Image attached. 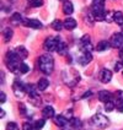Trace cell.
<instances>
[{"mask_svg":"<svg viewBox=\"0 0 123 130\" xmlns=\"http://www.w3.org/2000/svg\"><path fill=\"white\" fill-rule=\"evenodd\" d=\"M38 68L43 74H47V75L52 74L53 69H54V60L52 58V55L49 54L41 55L38 59Z\"/></svg>","mask_w":123,"mask_h":130,"instance_id":"obj_1","label":"cell"},{"mask_svg":"<svg viewBox=\"0 0 123 130\" xmlns=\"http://www.w3.org/2000/svg\"><path fill=\"white\" fill-rule=\"evenodd\" d=\"M5 61H6V65L10 71L15 72V74L20 72V58L17 57L16 52L12 51L7 52L6 57H5Z\"/></svg>","mask_w":123,"mask_h":130,"instance_id":"obj_2","label":"cell"},{"mask_svg":"<svg viewBox=\"0 0 123 130\" xmlns=\"http://www.w3.org/2000/svg\"><path fill=\"white\" fill-rule=\"evenodd\" d=\"M91 122H92V124H94L97 129H105V128L108 126V124H110L107 117L103 116V114H100V113L95 114V116L92 117V119H91Z\"/></svg>","mask_w":123,"mask_h":130,"instance_id":"obj_3","label":"cell"},{"mask_svg":"<svg viewBox=\"0 0 123 130\" xmlns=\"http://www.w3.org/2000/svg\"><path fill=\"white\" fill-rule=\"evenodd\" d=\"M59 42H60V38L59 37H51V38H47L44 41V49L48 52H54L57 51V47H58Z\"/></svg>","mask_w":123,"mask_h":130,"instance_id":"obj_4","label":"cell"},{"mask_svg":"<svg viewBox=\"0 0 123 130\" xmlns=\"http://www.w3.org/2000/svg\"><path fill=\"white\" fill-rule=\"evenodd\" d=\"M12 90L16 97H22L26 93V85H23V82L20 80H15L14 85H12Z\"/></svg>","mask_w":123,"mask_h":130,"instance_id":"obj_5","label":"cell"},{"mask_svg":"<svg viewBox=\"0 0 123 130\" xmlns=\"http://www.w3.org/2000/svg\"><path fill=\"white\" fill-rule=\"evenodd\" d=\"M111 47L113 48H122L123 47V36L122 33H115L113 36L111 37Z\"/></svg>","mask_w":123,"mask_h":130,"instance_id":"obj_6","label":"cell"},{"mask_svg":"<svg viewBox=\"0 0 123 130\" xmlns=\"http://www.w3.org/2000/svg\"><path fill=\"white\" fill-rule=\"evenodd\" d=\"M27 27H31V28H35V29H39L42 28V22L39 20H36V19H26L25 22H23Z\"/></svg>","mask_w":123,"mask_h":130,"instance_id":"obj_7","label":"cell"},{"mask_svg":"<svg viewBox=\"0 0 123 130\" xmlns=\"http://www.w3.org/2000/svg\"><path fill=\"white\" fill-rule=\"evenodd\" d=\"M99 77H100V80H101L103 84H107V82H110L111 79H112V71L108 70V69H102L101 71H100Z\"/></svg>","mask_w":123,"mask_h":130,"instance_id":"obj_8","label":"cell"},{"mask_svg":"<svg viewBox=\"0 0 123 130\" xmlns=\"http://www.w3.org/2000/svg\"><path fill=\"white\" fill-rule=\"evenodd\" d=\"M99 100L101 102H103V103H107V102H110L112 100V94L107 90H102V91L99 92Z\"/></svg>","mask_w":123,"mask_h":130,"instance_id":"obj_9","label":"cell"},{"mask_svg":"<svg viewBox=\"0 0 123 130\" xmlns=\"http://www.w3.org/2000/svg\"><path fill=\"white\" fill-rule=\"evenodd\" d=\"M16 54H17V57L21 59V60H25V59H27L29 57V51L23 47V45H20V47H17L16 48Z\"/></svg>","mask_w":123,"mask_h":130,"instance_id":"obj_10","label":"cell"},{"mask_svg":"<svg viewBox=\"0 0 123 130\" xmlns=\"http://www.w3.org/2000/svg\"><path fill=\"white\" fill-rule=\"evenodd\" d=\"M54 123H56V125H58L60 128H64L68 124V118H65L63 114H59V116L54 117Z\"/></svg>","mask_w":123,"mask_h":130,"instance_id":"obj_11","label":"cell"},{"mask_svg":"<svg viewBox=\"0 0 123 130\" xmlns=\"http://www.w3.org/2000/svg\"><path fill=\"white\" fill-rule=\"evenodd\" d=\"M63 23H64V28L68 29V31H72V29H74L76 27V21L73 17H66Z\"/></svg>","mask_w":123,"mask_h":130,"instance_id":"obj_12","label":"cell"},{"mask_svg":"<svg viewBox=\"0 0 123 130\" xmlns=\"http://www.w3.org/2000/svg\"><path fill=\"white\" fill-rule=\"evenodd\" d=\"M10 22H11V25H14V26H19L20 23L25 22V20H23V17H22L21 14H19V12H15V14L11 16Z\"/></svg>","mask_w":123,"mask_h":130,"instance_id":"obj_13","label":"cell"},{"mask_svg":"<svg viewBox=\"0 0 123 130\" xmlns=\"http://www.w3.org/2000/svg\"><path fill=\"white\" fill-rule=\"evenodd\" d=\"M42 114L46 119H51V118H54V108L52 106H46L42 110Z\"/></svg>","mask_w":123,"mask_h":130,"instance_id":"obj_14","label":"cell"},{"mask_svg":"<svg viewBox=\"0 0 123 130\" xmlns=\"http://www.w3.org/2000/svg\"><path fill=\"white\" fill-rule=\"evenodd\" d=\"M63 12L65 15H72L74 12V6H73V3L72 1H64V4H63Z\"/></svg>","mask_w":123,"mask_h":130,"instance_id":"obj_15","label":"cell"},{"mask_svg":"<svg viewBox=\"0 0 123 130\" xmlns=\"http://www.w3.org/2000/svg\"><path fill=\"white\" fill-rule=\"evenodd\" d=\"M91 60H92V54L91 53H84L79 58V63L81 65H87Z\"/></svg>","mask_w":123,"mask_h":130,"instance_id":"obj_16","label":"cell"},{"mask_svg":"<svg viewBox=\"0 0 123 130\" xmlns=\"http://www.w3.org/2000/svg\"><path fill=\"white\" fill-rule=\"evenodd\" d=\"M110 47H111V43H110L108 41H101V42H99L97 45H96V51L97 52H105V51H107Z\"/></svg>","mask_w":123,"mask_h":130,"instance_id":"obj_17","label":"cell"},{"mask_svg":"<svg viewBox=\"0 0 123 130\" xmlns=\"http://www.w3.org/2000/svg\"><path fill=\"white\" fill-rule=\"evenodd\" d=\"M49 86V81L47 79H39L38 80V82H37V88L39 90V91H44V90H47Z\"/></svg>","mask_w":123,"mask_h":130,"instance_id":"obj_18","label":"cell"},{"mask_svg":"<svg viewBox=\"0 0 123 130\" xmlns=\"http://www.w3.org/2000/svg\"><path fill=\"white\" fill-rule=\"evenodd\" d=\"M12 36H14V31L10 28V27H7V28L4 29V32H3V38H4L5 42H10L11 38H12Z\"/></svg>","mask_w":123,"mask_h":130,"instance_id":"obj_19","label":"cell"},{"mask_svg":"<svg viewBox=\"0 0 123 130\" xmlns=\"http://www.w3.org/2000/svg\"><path fill=\"white\" fill-rule=\"evenodd\" d=\"M113 21L116 22L117 25L122 26V25H123V12H122V11H115Z\"/></svg>","mask_w":123,"mask_h":130,"instance_id":"obj_20","label":"cell"},{"mask_svg":"<svg viewBox=\"0 0 123 130\" xmlns=\"http://www.w3.org/2000/svg\"><path fill=\"white\" fill-rule=\"evenodd\" d=\"M52 28L54 29V31H60V29L64 28V23L60 21V20H54V21L52 22Z\"/></svg>","mask_w":123,"mask_h":130,"instance_id":"obj_21","label":"cell"},{"mask_svg":"<svg viewBox=\"0 0 123 130\" xmlns=\"http://www.w3.org/2000/svg\"><path fill=\"white\" fill-rule=\"evenodd\" d=\"M70 125L73 128H75V129H80L81 128V120L79 118H72L70 119Z\"/></svg>","mask_w":123,"mask_h":130,"instance_id":"obj_22","label":"cell"},{"mask_svg":"<svg viewBox=\"0 0 123 130\" xmlns=\"http://www.w3.org/2000/svg\"><path fill=\"white\" fill-rule=\"evenodd\" d=\"M91 42V38L89 35H84V36L81 37V39H80V43H81V47H85V45H89Z\"/></svg>","mask_w":123,"mask_h":130,"instance_id":"obj_23","label":"cell"},{"mask_svg":"<svg viewBox=\"0 0 123 130\" xmlns=\"http://www.w3.org/2000/svg\"><path fill=\"white\" fill-rule=\"evenodd\" d=\"M116 107H117L116 103L113 101H110V102H107V103H105V110H106V112H112Z\"/></svg>","mask_w":123,"mask_h":130,"instance_id":"obj_24","label":"cell"},{"mask_svg":"<svg viewBox=\"0 0 123 130\" xmlns=\"http://www.w3.org/2000/svg\"><path fill=\"white\" fill-rule=\"evenodd\" d=\"M57 52H58L59 54H65V52H66V45H65L64 42H59L58 47H57Z\"/></svg>","mask_w":123,"mask_h":130,"instance_id":"obj_25","label":"cell"},{"mask_svg":"<svg viewBox=\"0 0 123 130\" xmlns=\"http://www.w3.org/2000/svg\"><path fill=\"white\" fill-rule=\"evenodd\" d=\"M33 124H35V129H36V130H41V129H43L46 122H44V119H38V120H36Z\"/></svg>","mask_w":123,"mask_h":130,"instance_id":"obj_26","label":"cell"},{"mask_svg":"<svg viewBox=\"0 0 123 130\" xmlns=\"http://www.w3.org/2000/svg\"><path fill=\"white\" fill-rule=\"evenodd\" d=\"M30 71V66L25 63H21L20 64V74H27Z\"/></svg>","mask_w":123,"mask_h":130,"instance_id":"obj_27","label":"cell"},{"mask_svg":"<svg viewBox=\"0 0 123 130\" xmlns=\"http://www.w3.org/2000/svg\"><path fill=\"white\" fill-rule=\"evenodd\" d=\"M22 130H36L35 129V124L26 122V123H23V125H22Z\"/></svg>","mask_w":123,"mask_h":130,"instance_id":"obj_28","label":"cell"},{"mask_svg":"<svg viewBox=\"0 0 123 130\" xmlns=\"http://www.w3.org/2000/svg\"><path fill=\"white\" fill-rule=\"evenodd\" d=\"M113 16H115V12H112V11H106V15H105V21H107V22L113 21Z\"/></svg>","mask_w":123,"mask_h":130,"instance_id":"obj_29","label":"cell"},{"mask_svg":"<svg viewBox=\"0 0 123 130\" xmlns=\"http://www.w3.org/2000/svg\"><path fill=\"white\" fill-rule=\"evenodd\" d=\"M19 110H20V114L21 116H27V108H26V106L23 104V103H20V106H19Z\"/></svg>","mask_w":123,"mask_h":130,"instance_id":"obj_30","label":"cell"},{"mask_svg":"<svg viewBox=\"0 0 123 130\" xmlns=\"http://www.w3.org/2000/svg\"><path fill=\"white\" fill-rule=\"evenodd\" d=\"M6 130H19V126L14 122H9L6 125Z\"/></svg>","mask_w":123,"mask_h":130,"instance_id":"obj_31","label":"cell"},{"mask_svg":"<svg viewBox=\"0 0 123 130\" xmlns=\"http://www.w3.org/2000/svg\"><path fill=\"white\" fill-rule=\"evenodd\" d=\"M43 5V0H31V6L39 7Z\"/></svg>","mask_w":123,"mask_h":130,"instance_id":"obj_32","label":"cell"},{"mask_svg":"<svg viewBox=\"0 0 123 130\" xmlns=\"http://www.w3.org/2000/svg\"><path fill=\"white\" fill-rule=\"evenodd\" d=\"M105 5V0H94L92 1V6H103Z\"/></svg>","mask_w":123,"mask_h":130,"instance_id":"obj_33","label":"cell"},{"mask_svg":"<svg viewBox=\"0 0 123 130\" xmlns=\"http://www.w3.org/2000/svg\"><path fill=\"white\" fill-rule=\"evenodd\" d=\"M115 70H116V71H122L123 70V61H117L116 66H115Z\"/></svg>","mask_w":123,"mask_h":130,"instance_id":"obj_34","label":"cell"},{"mask_svg":"<svg viewBox=\"0 0 123 130\" xmlns=\"http://www.w3.org/2000/svg\"><path fill=\"white\" fill-rule=\"evenodd\" d=\"M65 118H69V119H72L73 118V109H69V110H65V113L63 114Z\"/></svg>","mask_w":123,"mask_h":130,"instance_id":"obj_35","label":"cell"},{"mask_svg":"<svg viewBox=\"0 0 123 130\" xmlns=\"http://www.w3.org/2000/svg\"><path fill=\"white\" fill-rule=\"evenodd\" d=\"M116 106H117V109H118L119 112H123V100H121V101H117Z\"/></svg>","mask_w":123,"mask_h":130,"instance_id":"obj_36","label":"cell"},{"mask_svg":"<svg viewBox=\"0 0 123 130\" xmlns=\"http://www.w3.org/2000/svg\"><path fill=\"white\" fill-rule=\"evenodd\" d=\"M5 101H6V94L4 93V92H1L0 93V103L3 104V103H5Z\"/></svg>","mask_w":123,"mask_h":130,"instance_id":"obj_37","label":"cell"},{"mask_svg":"<svg viewBox=\"0 0 123 130\" xmlns=\"http://www.w3.org/2000/svg\"><path fill=\"white\" fill-rule=\"evenodd\" d=\"M92 96V92L91 91H86L85 93H84V96H83V98H86V97H91Z\"/></svg>","mask_w":123,"mask_h":130,"instance_id":"obj_38","label":"cell"},{"mask_svg":"<svg viewBox=\"0 0 123 130\" xmlns=\"http://www.w3.org/2000/svg\"><path fill=\"white\" fill-rule=\"evenodd\" d=\"M4 117H5V110L1 109V112H0V118H4Z\"/></svg>","mask_w":123,"mask_h":130,"instance_id":"obj_39","label":"cell"},{"mask_svg":"<svg viewBox=\"0 0 123 130\" xmlns=\"http://www.w3.org/2000/svg\"><path fill=\"white\" fill-rule=\"evenodd\" d=\"M119 54H121V57H122V58H123V47H122V48H121V51H119Z\"/></svg>","mask_w":123,"mask_h":130,"instance_id":"obj_40","label":"cell"},{"mask_svg":"<svg viewBox=\"0 0 123 130\" xmlns=\"http://www.w3.org/2000/svg\"><path fill=\"white\" fill-rule=\"evenodd\" d=\"M121 33H122V36H123V27H122V32H121Z\"/></svg>","mask_w":123,"mask_h":130,"instance_id":"obj_41","label":"cell"},{"mask_svg":"<svg viewBox=\"0 0 123 130\" xmlns=\"http://www.w3.org/2000/svg\"><path fill=\"white\" fill-rule=\"evenodd\" d=\"M30 1H31V0H30Z\"/></svg>","mask_w":123,"mask_h":130,"instance_id":"obj_42","label":"cell"}]
</instances>
